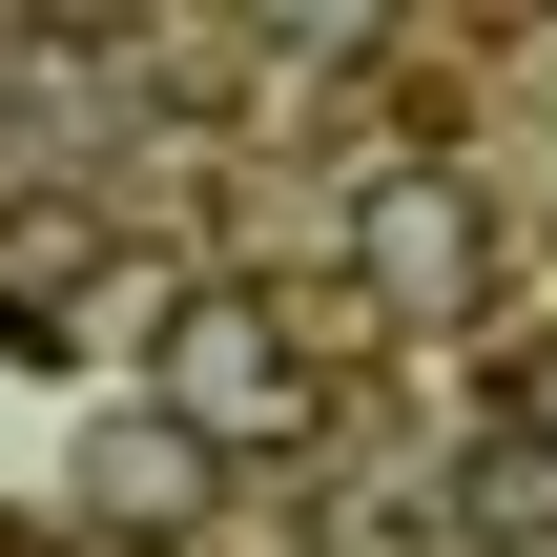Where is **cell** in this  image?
Wrapping results in <instances>:
<instances>
[{"mask_svg":"<svg viewBox=\"0 0 557 557\" xmlns=\"http://www.w3.org/2000/svg\"><path fill=\"white\" fill-rule=\"evenodd\" d=\"M145 393H165V434H186L207 475L310 434V372H289V310H269V289H165V331H145Z\"/></svg>","mask_w":557,"mask_h":557,"instance_id":"obj_1","label":"cell"},{"mask_svg":"<svg viewBox=\"0 0 557 557\" xmlns=\"http://www.w3.org/2000/svg\"><path fill=\"white\" fill-rule=\"evenodd\" d=\"M496 248H475V186H372V289L393 310H455Z\"/></svg>","mask_w":557,"mask_h":557,"instance_id":"obj_2","label":"cell"},{"mask_svg":"<svg viewBox=\"0 0 557 557\" xmlns=\"http://www.w3.org/2000/svg\"><path fill=\"white\" fill-rule=\"evenodd\" d=\"M83 496H103V517H145V537H165V517H207V455H186V434H165V413H124V434H103V475H83Z\"/></svg>","mask_w":557,"mask_h":557,"instance_id":"obj_4","label":"cell"},{"mask_svg":"<svg viewBox=\"0 0 557 557\" xmlns=\"http://www.w3.org/2000/svg\"><path fill=\"white\" fill-rule=\"evenodd\" d=\"M0 557H41V537H21V517H0Z\"/></svg>","mask_w":557,"mask_h":557,"instance_id":"obj_6","label":"cell"},{"mask_svg":"<svg viewBox=\"0 0 557 557\" xmlns=\"http://www.w3.org/2000/svg\"><path fill=\"white\" fill-rule=\"evenodd\" d=\"M434 517H455V537H557V455H537V434H475Z\"/></svg>","mask_w":557,"mask_h":557,"instance_id":"obj_3","label":"cell"},{"mask_svg":"<svg viewBox=\"0 0 557 557\" xmlns=\"http://www.w3.org/2000/svg\"><path fill=\"white\" fill-rule=\"evenodd\" d=\"M517 434H537V455H557V331H537V351H517Z\"/></svg>","mask_w":557,"mask_h":557,"instance_id":"obj_5","label":"cell"}]
</instances>
